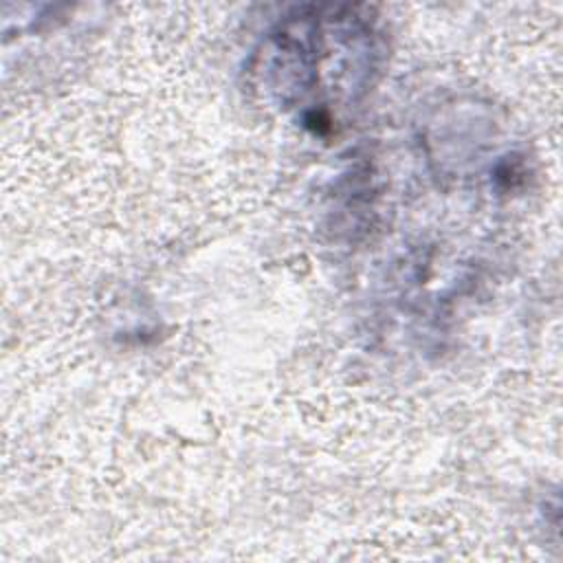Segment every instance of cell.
<instances>
[{
    "mask_svg": "<svg viewBox=\"0 0 563 563\" xmlns=\"http://www.w3.org/2000/svg\"><path fill=\"white\" fill-rule=\"evenodd\" d=\"M297 18L279 26L262 57L268 88L288 106L303 103L306 114L323 121L332 101L354 99L374 70L369 29L354 20Z\"/></svg>",
    "mask_w": 563,
    "mask_h": 563,
    "instance_id": "6da1fadb",
    "label": "cell"
}]
</instances>
